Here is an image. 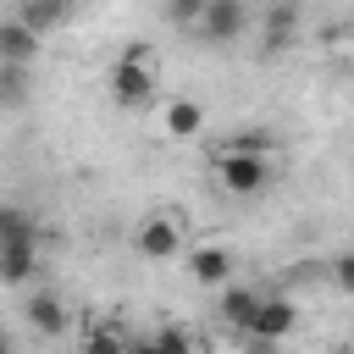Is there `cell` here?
<instances>
[{"label":"cell","mask_w":354,"mask_h":354,"mask_svg":"<svg viewBox=\"0 0 354 354\" xmlns=\"http://www.w3.org/2000/svg\"><path fill=\"white\" fill-rule=\"evenodd\" d=\"M111 100L122 111H138L155 100V50L149 44H127L111 66Z\"/></svg>","instance_id":"6da1fadb"},{"label":"cell","mask_w":354,"mask_h":354,"mask_svg":"<svg viewBox=\"0 0 354 354\" xmlns=\"http://www.w3.org/2000/svg\"><path fill=\"white\" fill-rule=\"evenodd\" d=\"M133 249L144 260H177V254H188V221H183V210H149L133 227Z\"/></svg>","instance_id":"7a4b0ae2"},{"label":"cell","mask_w":354,"mask_h":354,"mask_svg":"<svg viewBox=\"0 0 354 354\" xmlns=\"http://www.w3.org/2000/svg\"><path fill=\"white\" fill-rule=\"evenodd\" d=\"M216 183L227 194H238V199H254V194L271 188V160L266 155H227V149H216Z\"/></svg>","instance_id":"3957f363"},{"label":"cell","mask_w":354,"mask_h":354,"mask_svg":"<svg viewBox=\"0 0 354 354\" xmlns=\"http://www.w3.org/2000/svg\"><path fill=\"white\" fill-rule=\"evenodd\" d=\"M299 326V304L288 293H260V310L249 321L243 337H260V343H288V332Z\"/></svg>","instance_id":"277c9868"},{"label":"cell","mask_w":354,"mask_h":354,"mask_svg":"<svg viewBox=\"0 0 354 354\" xmlns=\"http://www.w3.org/2000/svg\"><path fill=\"white\" fill-rule=\"evenodd\" d=\"M249 33V6L243 0H205V17H199V39L210 44H232Z\"/></svg>","instance_id":"5b68a950"},{"label":"cell","mask_w":354,"mask_h":354,"mask_svg":"<svg viewBox=\"0 0 354 354\" xmlns=\"http://www.w3.org/2000/svg\"><path fill=\"white\" fill-rule=\"evenodd\" d=\"M183 266H188V277L199 282V288H232V249L227 243H194L188 254H183Z\"/></svg>","instance_id":"8992f818"},{"label":"cell","mask_w":354,"mask_h":354,"mask_svg":"<svg viewBox=\"0 0 354 354\" xmlns=\"http://www.w3.org/2000/svg\"><path fill=\"white\" fill-rule=\"evenodd\" d=\"M22 315H28V326H33L39 337H61V332H66V321H72V315H66V299H61V293H50V288H44V293H28Z\"/></svg>","instance_id":"52a82bcc"},{"label":"cell","mask_w":354,"mask_h":354,"mask_svg":"<svg viewBox=\"0 0 354 354\" xmlns=\"http://www.w3.org/2000/svg\"><path fill=\"white\" fill-rule=\"evenodd\" d=\"M77 354H133V337H127V326H122L116 315H100V321L83 326Z\"/></svg>","instance_id":"ba28073f"},{"label":"cell","mask_w":354,"mask_h":354,"mask_svg":"<svg viewBox=\"0 0 354 354\" xmlns=\"http://www.w3.org/2000/svg\"><path fill=\"white\" fill-rule=\"evenodd\" d=\"M160 133H166V138H194V133H205V105L188 100V94L166 100V105H160Z\"/></svg>","instance_id":"9c48e42d"},{"label":"cell","mask_w":354,"mask_h":354,"mask_svg":"<svg viewBox=\"0 0 354 354\" xmlns=\"http://www.w3.org/2000/svg\"><path fill=\"white\" fill-rule=\"evenodd\" d=\"M39 44H44V39L28 33L17 17H0V66H22V72H28V61L39 55Z\"/></svg>","instance_id":"30bf717a"},{"label":"cell","mask_w":354,"mask_h":354,"mask_svg":"<svg viewBox=\"0 0 354 354\" xmlns=\"http://www.w3.org/2000/svg\"><path fill=\"white\" fill-rule=\"evenodd\" d=\"M216 310H221V321L232 326V332H249V321H254V310H260V288H221V299H216Z\"/></svg>","instance_id":"8fae6325"},{"label":"cell","mask_w":354,"mask_h":354,"mask_svg":"<svg viewBox=\"0 0 354 354\" xmlns=\"http://www.w3.org/2000/svg\"><path fill=\"white\" fill-rule=\"evenodd\" d=\"M293 28H299V11H293V6H271L266 22H260V50H266V55L288 50V44H293Z\"/></svg>","instance_id":"7c38bea8"},{"label":"cell","mask_w":354,"mask_h":354,"mask_svg":"<svg viewBox=\"0 0 354 354\" xmlns=\"http://www.w3.org/2000/svg\"><path fill=\"white\" fill-rule=\"evenodd\" d=\"M61 17H66V11H61L55 0H22V6H17V22H22L28 33H39V39H44L50 28H61Z\"/></svg>","instance_id":"4fadbf2b"},{"label":"cell","mask_w":354,"mask_h":354,"mask_svg":"<svg viewBox=\"0 0 354 354\" xmlns=\"http://www.w3.org/2000/svg\"><path fill=\"white\" fill-rule=\"evenodd\" d=\"M221 149H227V155H266V160H271L277 138H271L266 127H238V133H232V138H227Z\"/></svg>","instance_id":"5bb4252c"},{"label":"cell","mask_w":354,"mask_h":354,"mask_svg":"<svg viewBox=\"0 0 354 354\" xmlns=\"http://www.w3.org/2000/svg\"><path fill=\"white\" fill-rule=\"evenodd\" d=\"M155 348H160V354H199V337H194L188 326H177V321H166V326L155 332Z\"/></svg>","instance_id":"9a60e30c"},{"label":"cell","mask_w":354,"mask_h":354,"mask_svg":"<svg viewBox=\"0 0 354 354\" xmlns=\"http://www.w3.org/2000/svg\"><path fill=\"white\" fill-rule=\"evenodd\" d=\"M199 17H205V0H171L166 6V22L171 28H194L199 33Z\"/></svg>","instance_id":"2e32d148"},{"label":"cell","mask_w":354,"mask_h":354,"mask_svg":"<svg viewBox=\"0 0 354 354\" xmlns=\"http://www.w3.org/2000/svg\"><path fill=\"white\" fill-rule=\"evenodd\" d=\"M22 88H28L22 66H0V100H6V105H17V100H22Z\"/></svg>","instance_id":"e0dca14e"},{"label":"cell","mask_w":354,"mask_h":354,"mask_svg":"<svg viewBox=\"0 0 354 354\" xmlns=\"http://www.w3.org/2000/svg\"><path fill=\"white\" fill-rule=\"evenodd\" d=\"M337 288H348V293H354V254H343V260H337Z\"/></svg>","instance_id":"ac0fdd59"},{"label":"cell","mask_w":354,"mask_h":354,"mask_svg":"<svg viewBox=\"0 0 354 354\" xmlns=\"http://www.w3.org/2000/svg\"><path fill=\"white\" fill-rule=\"evenodd\" d=\"M243 354H282V343H260V337H243Z\"/></svg>","instance_id":"d6986e66"},{"label":"cell","mask_w":354,"mask_h":354,"mask_svg":"<svg viewBox=\"0 0 354 354\" xmlns=\"http://www.w3.org/2000/svg\"><path fill=\"white\" fill-rule=\"evenodd\" d=\"M133 354H160V348H155V337H133Z\"/></svg>","instance_id":"ffe728a7"},{"label":"cell","mask_w":354,"mask_h":354,"mask_svg":"<svg viewBox=\"0 0 354 354\" xmlns=\"http://www.w3.org/2000/svg\"><path fill=\"white\" fill-rule=\"evenodd\" d=\"M0 354H11V337H0Z\"/></svg>","instance_id":"44dd1931"},{"label":"cell","mask_w":354,"mask_h":354,"mask_svg":"<svg viewBox=\"0 0 354 354\" xmlns=\"http://www.w3.org/2000/svg\"><path fill=\"white\" fill-rule=\"evenodd\" d=\"M332 354H354V343H343V348H332Z\"/></svg>","instance_id":"7402d4cb"}]
</instances>
